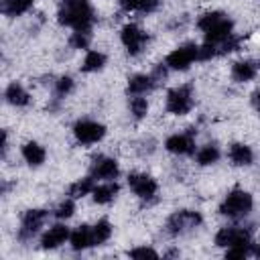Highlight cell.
Segmentation results:
<instances>
[{
  "mask_svg": "<svg viewBox=\"0 0 260 260\" xmlns=\"http://www.w3.org/2000/svg\"><path fill=\"white\" fill-rule=\"evenodd\" d=\"M250 248L248 244H238V246H230L228 252H225V258H246L250 254Z\"/></svg>",
  "mask_w": 260,
  "mask_h": 260,
  "instance_id": "32",
  "label": "cell"
},
{
  "mask_svg": "<svg viewBox=\"0 0 260 260\" xmlns=\"http://www.w3.org/2000/svg\"><path fill=\"white\" fill-rule=\"evenodd\" d=\"M154 79H152V75H144V73H138V75H132L130 79H128V93H132V95H142V93H146V91H150L152 87H154Z\"/></svg>",
  "mask_w": 260,
  "mask_h": 260,
  "instance_id": "19",
  "label": "cell"
},
{
  "mask_svg": "<svg viewBox=\"0 0 260 260\" xmlns=\"http://www.w3.org/2000/svg\"><path fill=\"white\" fill-rule=\"evenodd\" d=\"M252 205H254V199L248 191L244 189H234L228 193V197L221 201L219 205V213L225 215V217H232V219H240V217H246L250 211H252Z\"/></svg>",
  "mask_w": 260,
  "mask_h": 260,
  "instance_id": "3",
  "label": "cell"
},
{
  "mask_svg": "<svg viewBox=\"0 0 260 260\" xmlns=\"http://www.w3.org/2000/svg\"><path fill=\"white\" fill-rule=\"evenodd\" d=\"M69 236H71V232H69L67 225L55 223V225H51V228L43 234V238H41V248H45V250H55V248H59L61 244H65V242L69 240Z\"/></svg>",
  "mask_w": 260,
  "mask_h": 260,
  "instance_id": "14",
  "label": "cell"
},
{
  "mask_svg": "<svg viewBox=\"0 0 260 260\" xmlns=\"http://www.w3.org/2000/svg\"><path fill=\"white\" fill-rule=\"evenodd\" d=\"M217 158H219V148H217L215 144H205V146H201V148L197 150V154H195V160H197V165H201V167L213 165V162H217Z\"/></svg>",
  "mask_w": 260,
  "mask_h": 260,
  "instance_id": "24",
  "label": "cell"
},
{
  "mask_svg": "<svg viewBox=\"0 0 260 260\" xmlns=\"http://www.w3.org/2000/svg\"><path fill=\"white\" fill-rule=\"evenodd\" d=\"M228 156H230V160H232L236 167H248V165H252V160H254L252 148H250L248 144H244V142L232 144L230 150H228Z\"/></svg>",
  "mask_w": 260,
  "mask_h": 260,
  "instance_id": "17",
  "label": "cell"
},
{
  "mask_svg": "<svg viewBox=\"0 0 260 260\" xmlns=\"http://www.w3.org/2000/svg\"><path fill=\"white\" fill-rule=\"evenodd\" d=\"M165 148L173 154H191L195 150V140H193V132H181V134H173L165 140Z\"/></svg>",
  "mask_w": 260,
  "mask_h": 260,
  "instance_id": "13",
  "label": "cell"
},
{
  "mask_svg": "<svg viewBox=\"0 0 260 260\" xmlns=\"http://www.w3.org/2000/svg\"><path fill=\"white\" fill-rule=\"evenodd\" d=\"M215 244L219 248H230V246H238V244L252 246V230L250 228H238V225L221 228L215 234Z\"/></svg>",
  "mask_w": 260,
  "mask_h": 260,
  "instance_id": "9",
  "label": "cell"
},
{
  "mask_svg": "<svg viewBox=\"0 0 260 260\" xmlns=\"http://www.w3.org/2000/svg\"><path fill=\"white\" fill-rule=\"evenodd\" d=\"M191 108H193V89H191L189 83L179 85V87H173L167 93V110L171 114L183 116V114L191 112Z\"/></svg>",
  "mask_w": 260,
  "mask_h": 260,
  "instance_id": "5",
  "label": "cell"
},
{
  "mask_svg": "<svg viewBox=\"0 0 260 260\" xmlns=\"http://www.w3.org/2000/svg\"><path fill=\"white\" fill-rule=\"evenodd\" d=\"M57 20L63 26H71L75 30H91L95 22V12L87 4V0H69L57 12Z\"/></svg>",
  "mask_w": 260,
  "mask_h": 260,
  "instance_id": "1",
  "label": "cell"
},
{
  "mask_svg": "<svg viewBox=\"0 0 260 260\" xmlns=\"http://www.w3.org/2000/svg\"><path fill=\"white\" fill-rule=\"evenodd\" d=\"M35 0H2V12L6 16H20L30 10Z\"/></svg>",
  "mask_w": 260,
  "mask_h": 260,
  "instance_id": "23",
  "label": "cell"
},
{
  "mask_svg": "<svg viewBox=\"0 0 260 260\" xmlns=\"http://www.w3.org/2000/svg\"><path fill=\"white\" fill-rule=\"evenodd\" d=\"M47 217H49V211L47 209H26L24 215H22V221H20L18 240L20 242L30 240L43 228V223L47 221Z\"/></svg>",
  "mask_w": 260,
  "mask_h": 260,
  "instance_id": "8",
  "label": "cell"
},
{
  "mask_svg": "<svg viewBox=\"0 0 260 260\" xmlns=\"http://www.w3.org/2000/svg\"><path fill=\"white\" fill-rule=\"evenodd\" d=\"M197 28L205 32V43L219 45L228 37H232L234 22L223 14V12H205L197 18Z\"/></svg>",
  "mask_w": 260,
  "mask_h": 260,
  "instance_id": "2",
  "label": "cell"
},
{
  "mask_svg": "<svg viewBox=\"0 0 260 260\" xmlns=\"http://www.w3.org/2000/svg\"><path fill=\"white\" fill-rule=\"evenodd\" d=\"M203 217L199 211H193V209H181V211H175L169 221H167V232L171 236H179V234H185L189 230H195L197 225H201Z\"/></svg>",
  "mask_w": 260,
  "mask_h": 260,
  "instance_id": "4",
  "label": "cell"
},
{
  "mask_svg": "<svg viewBox=\"0 0 260 260\" xmlns=\"http://www.w3.org/2000/svg\"><path fill=\"white\" fill-rule=\"evenodd\" d=\"M4 98H6V102L10 104V106H16V108H20V106H26L28 102H30V95H28V91L18 83V81H12L6 89H4Z\"/></svg>",
  "mask_w": 260,
  "mask_h": 260,
  "instance_id": "18",
  "label": "cell"
},
{
  "mask_svg": "<svg viewBox=\"0 0 260 260\" xmlns=\"http://www.w3.org/2000/svg\"><path fill=\"white\" fill-rule=\"evenodd\" d=\"M128 256H130V258H156V256H158V252H156V250H152V248H146V246H138V248L130 250V252H128Z\"/></svg>",
  "mask_w": 260,
  "mask_h": 260,
  "instance_id": "33",
  "label": "cell"
},
{
  "mask_svg": "<svg viewBox=\"0 0 260 260\" xmlns=\"http://www.w3.org/2000/svg\"><path fill=\"white\" fill-rule=\"evenodd\" d=\"M63 2H69V0H63Z\"/></svg>",
  "mask_w": 260,
  "mask_h": 260,
  "instance_id": "37",
  "label": "cell"
},
{
  "mask_svg": "<svg viewBox=\"0 0 260 260\" xmlns=\"http://www.w3.org/2000/svg\"><path fill=\"white\" fill-rule=\"evenodd\" d=\"M130 114L136 118V120H142L146 114H148V102H146V98H142V95H134V98H130Z\"/></svg>",
  "mask_w": 260,
  "mask_h": 260,
  "instance_id": "28",
  "label": "cell"
},
{
  "mask_svg": "<svg viewBox=\"0 0 260 260\" xmlns=\"http://www.w3.org/2000/svg\"><path fill=\"white\" fill-rule=\"evenodd\" d=\"M104 65H106V55L100 53V51H89L85 55V59H83L81 69L87 71V73H91V71H100Z\"/></svg>",
  "mask_w": 260,
  "mask_h": 260,
  "instance_id": "26",
  "label": "cell"
},
{
  "mask_svg": "<svg viewBox=\"0 0 260 260\" xmlns=\"http://www.w3.org/2000/svg\"><path fill=\"white\" fill-rule=\"evenodd\" d=\"M89 175L93 179L114 181L120 175V167H118L116 158H110V156H93L91 167H89Z\"/></svg>",
  "mask_w": 260,
  "mask_h": 260,
  "instance_id": "12",
  "label": "cell"
},
{
  "mask_svg": "<svg viewBox=\"0 0 260 260\" xmlns=\"http://www.w3.org/2000/svg\"><path fill=\"white\" fill-rule=\"evenodd\" d=\"M167 63L162 65V63H158L156 67H154V71H152V79L154 81H162V79H167Z\"/></svg>",
  "mask_w": 260,
  "mask_h": 260,
  "instance_id": "34",
  "label": "cell"
},
{
  "mask_svg": "<svg viewBox=\"0 0 260 260\" xmlns=\"http://www.w3.org/2000/svg\"><path fill=\"white\" fill-rule=\"evenodd\" d=\"M252 104H254V108H256V110L260 112V89L252 93Z\"/></svg>",
  "mask_w": 260,
  "mask_h": 260,
  "instance_id": "35",
  "label": "cell"
},
{
  "mask_svg": "<svg viewBox=\"0 0 260 260\" xmlns=\"http://www.w3.org/2000/svg\"><path fill=\"white\" fill-rule=\"evenodd\" d=\"M199 59V47L195 43H187V45H181L177 47L175 51H171L165 59L167 67L169 69H175V71H185L191 67V63Z\"/></svg>",
  "mask_w": 260,
  "mask_h": 260,
  "instance_id": "6",
  "label": "cell"
},
{
  "mask_svg": "<svg viewBox=\"0 0 260 260\" xmlns=\"http://www.w3.org/2000/svg\"><path fill=\"white\" fill-rule=\"evenodd\" d=\"M73 211H75V201H73V197H69V199H65V201H61V203L57 205V209H55V217H59V219H67V217L73 215Z\"/></svg>",
  "mask_w": 260,
  "mask_h": 260,
  "instance_id": "30",
  "label": "cell"
},
{
  "mask_svg": "<svg viewBox=\"0 0 260 260\" xmlns=\"http://www.w3.org/2000/svg\"><path fill=\"white\" fill-rule=\"evenodd\" d=\"M73 136L79 144H93L106 136V126L95 120H77L73 126Z\"/></svg>",
  "mask_w": 260,
  "mask_h": 260,
  "instance_id": "7",
  "label": "cell"
},
{
  "mask_svg": "<svg viewBox=\"0 0 260 260\" xmlns=\"http://www.w3.org/2000/svg\"><path fill=\"white\" fill-rule=\"evenodd\" d=\"M258 73V67L254 61H248V59H240L232 65V79L238 81V83H246L250 79H254Z\"/></svg>",
  "mask_w": 260,
  "mask_h": 260,
  "instance_id": "16",
  "label": "cell"
},
{
  "mask_svg": "<svg viewBox=\"0 0 260 260\" xmlns=\"http://www.w3.org/2000/svg\"><path fill=\"white\" fill-rule=\"evenodd\" d=\"M118 191H120L118 183H104V185L93 187L91 197H93V201H95V203H110V201L118 195Z\"/></svg>",
  "mask_w": 260,
  "mask_h": 260,
  "instance_id": "21",
  "label": "cell"
},
{
  "mask_svg": "<svg viewBox=\"0 0 260 260\" xmlns=\"http://www.w3.org/2000/svg\"><path fill=\"white\" fill-rule=\"evenodd\" d=\"M89 41H91L89 30H75V32L69 37V45H71L73 49H87Z\"/></svg>",
  "mask_w": 260,
  "mask_h": 260,
  "instance_id": "29",
  "label": "cell"
},
{
  "mask_svg": "<svg viewBox=\"0 0 260 260\" xmlns=\"http://www.w3.org/2000/svg\"><path fill=\"white\" fill-rule=\"evenodd\" d=\"M118 4L128 12H154L158 8V0H118Z\"/></svg>",
  "mask_w": 260,
  "mask_h": 260,
  "instance_id": "22",
  "label": "cell"
},
{
  "mask_svg": "<svg viewBox=\"0 0 260 260\" xmlns=\"http://www.w3.org/2000/svg\"><path fill=\"white\" fill-rule=\"evenodd\" d=\"M256 256H260V246H258V248H256Z\"/></svg>",
  "mask_w": 260,
  "mask_h": 260,
  "instance_id": "36",
  "label": "cell"
},
{
  "mask_svg": "<svg viewBox=\"0 0 260 260\" xmlns=\"http://www.w3.org/2000/svg\"><path fill=\"white\" fill-rule=\"evenodd\" d=\"M22 158L30 167H41L45 162V158H47V152L39 142H26L22 146Z\"/></svg>",
  "mask_w": 260,
  "mask_h": 260,
  "instance_id": "20",
  "label": "cell"
},
{
  "mask_svg": "<svg viewBox=\"0 0 260 260\" xmlns=\"http://www.w3.org/2000/svg\"><path fill=\"white\" fill-rule=\"evenodd\" d=\"M69 242H71V248L77 250V252L95 246V242H93V228H89V225H77L71 232Z\"/></svg>",
  "mask_w": 260,
  "mask_h": 260,
  "instance_id": "15",
  "label": "cell"
},
{
  "mask_svg": "<svg viewBox=\"0 0 260 260\" xmlns=\"http://www.w3.org/2000/svg\"><path fill=\"white\" fill-rule=\"evenodd\" d=\"M110 236H112V225H110V221H108V219H100V221L93 225V242H95V246L108 242Z\"/></svg>",
  "mask_w": 260,
  "mask_h": 260,
  "instance_id": "27",
  "label": "cell"
},
{
  "mask_svg": "<svg viewBox=\"0 0 260 260\" xmlns=\"http://www.w3.org/2000/svg\"><path fill=\"white\" fill-rule=\"evenodd\" d=\"M71 89H73V79H71L69 75H63V77L57 79V83H55V93H57L59 98L71 93Z\"/></svg>",
  "mask_w": 260,
  "mask_h": 260,
  "instance_id": "31",
  "label": "cell"
},
{
  "mask_svg": "<svg viewBox=\"0 0 260 260\" xmlns=\"http://www.w3.org/2000/svg\"><path fill=\"white\" fill-rule=\"evenodd\" d=\"M93 177L89 175V177H85V179H79V181H75L71 187H69V195L73 197V199H79V197H85V195H89L91 191H93Z\"/></svg>",
  "mask_w": 260,
  "mask_h": 260,
  "instance_id": "25",
  "label": "cell"
},
{
  "mask_svg": "<svg viewBox=\"0 0 260 260\" xmlns=\"http://www.w3.org/2000/svg\"><path fill=\"white\" fill-rule=\"evenodd\" d=\"M128 187L140 199H152L156 195V191H158L156 181L150 175H146V173H132V175H128Z\"/></svg>",
  "mask_w": 260,
  "mask_h": 260,
  "instance_id": "11",
  "label": "cell"
},
{
  "mask_svg": "<svg viewBox=\"0 0 260 260\" xmlns=\"http://www.w3.org/2000/svg\"><path fill=\"white\" fill-rule=\"evenodd\" d=\"M120 39H122V45L126 47V51H128L130 55L142 53V49H144L146 43H148V35H146L138 24H134V22L122 26Z\"/></svg>",
  "mask_w": 260,
  "mask_h": 260,
  "instance_id": "10",
  "label": "cell"
}]
</instances>
